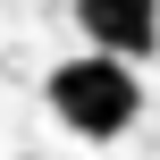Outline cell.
<instances>
[{
  "label": "cell",
  "mask_w": 160,
  "mask_h": 160,
  "mask_svg": "<svg viewBox=\"0 0 160 160\" xmlns=\"http://www.w3.org/2000/svg\"><path fill=\"white\" fill-rule=\"evenodd\" d=\"M42 101H51V118H59L68 135H84V143H118V135L143 118V76H135L127 59L76 51V59H59V68H51Z\"/></svg>",
  "instance_id": "cell-1"
},
{
  "label": "cell",
  "mask_w": 160,
  "mask_h": 160,
  "mask_svg": "<svg viewBox=\"0 0 160 160\" xmlns=\"http://www.w3.org/2000/svg\"><path fill=\"white\" fill-rule=\"evenodd\" d=\"M76 34H84V51L135 68L160 42V0H76Z\"/></svg>",
  "instance_id": "cell-2"
}]
</instances>
